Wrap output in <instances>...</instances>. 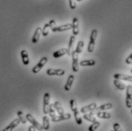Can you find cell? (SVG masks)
Instances as JSON below:
<instances>
[{
  "mask_svg": "<svg viewBox=\"0 0 132 131\" xmlns=\"http://www.w3.org/2000/svg\"><path fill=\"white\" fill-rule=\"evenodd\" d=\"M98 36V31L97 30H93L92 33L90 34V38H89V42L88 44V48L87 50L89 53H93L95 50V40Z\"/></svg>",
  "mask_w": 132,
  "mask_h": 131,
  "instance_id": "1",
  "label": "cell"
},
{
  "mask_svg": "<svg viewBox=\"0 0 132 131\" xmlns=\"http://www.w3.org/2000/svg\"><path fill=\"white\" fill-rule=\"evenodd\" d=\"M47 61H48L47 57H46V56H43V57L39 60V62L38 63V64H37L36 66H35L32 68V72H33L35 74H36V73H39V72L41 70V69H42L45 65H46V63H47Z\"/></svg>",
  "mask_w": 132,
  "mask_h": 131,
  "instance_id": "2",
  "label": "cell"
},
{
  "mask_svg": "<svg viewBox=\"0 0 132 131\" xmlns=\"http://www.w3.org/2000/svg\"><path fill=\"white\" fill-rule=\"evenodd\" d=\"M25 117H26L27 120H28V122H30V123L36 128V130H44L43 125H41L40 124H39L38 121H37V120H36L31 114L27 113L26 116H25Z\"/></svg>",
  "mask_w": 132,
  "mask_h": 131,
  "instance_id": "3",
  "label": "cell"
},
{
  "mask_svg": "<svg viewBox=\"0 0 132 131\" xmlns=\"http://www.w3.org/2000/svg\"><path fill=\"white\" fill-rule=\"evenodd\" d=\"M71 56L73 59V63H72V69L73 71L77 73L79 71V54L76 52L75 50H73L71 53Z\"/></svg>",
  "mask_w": 132,
  "mask_h": 131,
  "instance_id": "4",
  "label": "cell"
},
{
  "mask_svg": "<svg viewBox=\"0 0 132 131\" xmlns=\"http://www.w3.org/2000/svg\"><path fill=\"white\" fill-rule=\"evenodd\" d=\"M126 106L128 108H132V85L126 87Z\"/></svg>",
  "mask_w": 132,
  "mask_h": 131,
  "instance_id": "5",
  "label": "cell"
},
{
  "mask_svg": "<svg viewBox=\"0 0 132 131\" xmlns=\"http://www.w3.org/2000/svg\"><path fill=\"white\" fill-rule=\"evenodd\" d=\"M50 98L51 95L48 92H46L44 95V103H43V111L45 115L48 113V108L50 104Z\"/></svg>",
  "mask_w": 132,
  "mask_h": 131,
  "instance_id": "6",
  "label": "cell"
},
{
  "mask_svg": "<svg viewBox=\"0 0 132 131\" xmlns=\"http://www.w3.org/2000/svg\"><path fill=\"white\" fill-rule=\"evenodd\" d=\"M47 74L48 75H63L65 74V70L62 69H48Z\"/></svg>",
  "mask_w": 132,
  "mask_h": 131,
  "instance_id": "7",
  "label": "cell"
},
{
  "mask_svg": "<svg viewBox=\"0 0 132 131\" xmlns=\"http://www.w3.org/2000/svg\"><path fill=\"white\" fill-rule=\"evenodd\" d=\"M70 118H71V114L70 113H64L63 115L55 116L54 117H52L51 120H52V122H60L61 120H69Z\"/></svg>",
  "mask_w": 132,
  "mask_h": 131,
  "instance_id": "8",
  "label": "cell"
},
{
  "mask_svg": "<svg viewBox=\"0 0 132 131\" xmlns=\"http://www.w3.org/2000/svg\"><path fill=\"white\" fill-rule=\"evenodd\" d=\"M21 123V120L19 118H17V119H15L13 121L11 122V124L9 125H8L4 130H2L3 131H10V130H13L19 124Z\"/></svg>",
  "mask_w": 132,
  "mask_h": 131,
  "instance_id": "9",
  "label": "cell"
},
{
  "mask_svg": "<svg viewBox=\"0 0 132 131\" xmlns=\"http://www.w3.org/2000/svg\"><path fill=\"white\" fill-rule=\"evenodd\" d=\"M73 82H74V75H70L68 78H67V83L64 86V89L65 91L67 92H69L72 86H73Z\"/></svg>",
  "mask_w": 132,
  "mask_h": 131,
  "instance_id": "10",
  "label": "cell"
},
{
  "mask_svg": "<svg viewBox=\"0 0 132 131\" xmlns=\"http://www.w3.org/2000/svg\"><path fill=\"white\" fill-rule=\"evenodd\" d=\"M21 56L22 59V63L24 65H28L30 63V59H29V56L28 53L25 50H22L21 51Z\"/></svg>",
  "mask_w": 132,
  "mask_h": 131,
  "instance_id": "11",
  "label": "cell"
},
{
  "mask_svg": "<svg viewBox=\"0 0 132 131\" xmlns=\"http://www.w3.org/2000/svg\"><path fill=\"white\" fill-rule=\"evenodd\" d=\"M96 108H97V104L95 103H92V104H90L89 105H86V106L82 108L81 110H80V112L82 113H86L93 111Z\"/></svg>",
  "mask_w": 132,
  "mask_h": 131,
  "instance_id": "12",
  "label": "cell"
},
{
  "mask_svg": "<svg viewBox=\"0 0 132 131\" xmlns=\"http://www.w3.org/2000/svg\"><path fill=\"white\" fill-rule=\"evenodd\" d=\"M114 78L120 80H124V81H128L132 82V75H126V74H120V73H116L114 75Z\"/></svg>",
  "mask_w": 132,
  "mask_h": 131,
  "instance_id": "13",
  "label": "cell"
},
{
  "mask_svg": "<svg viewBox=\"0 0 132 131\" xmlns=\"http://www.w3.org/2000/svg\"><path fill=\"white\" fill-rule=\"evenodd\" d=\"M72 30H73V35H78L79 34V19L77 18H73V23H72Z\"/></svg>",
  "mask_w": 132,
  "mask_h": 131,
  "instance_id": "14",
  "label": "cell"
},
{
  "mask_svg": "<svg viewBox=\"0 0 132 131\" xmlns=\"http://www.w3.org/2000/svg\"><path fill=\"white\" fill-rule=\"evenodd\" d=\"M42 33V28L40 27H38L36 28L35 30V32L32 37V43H38L39 39H40V34Z\"/></svg>",
  "mask_w": 132,
  "mask_h": 131,
  "instance_id": "15",
  "label": "cell"
},
{
  "mask_svg": "<svg viewBox=\"0 0 132 131\" xmlns=\"http://www.w3.org/2000/svg\"><path fill=\"white\" fill-rule=\"evenodd\" d=\"M70 29H72V24H67L57 27L55 29V32H62L65 31H69Z\"/></svg>",
  "mask_w": 132,
  "mask_h": 131,
  "instance_id": "16",
  "label": "cell"
},
{
  "mask_svg": "<svg viewBox=\"0 0 132 131\" xmlns=\"http://www.w3.org/2000/svg\"><path fill=\"white\" fill-rule=\"evenodd\" d=\"M114 86H115L118 89H119V90H121V91H123V90L126 89V85H125V84L123 83L122 82H121L120 79L115 78V79L114 80Z\"/></svg>",
  "mask_w": 132,
  "mask_h": 131,
  "instance_id": "17",
  "label": "cell"
},
{
  "mask_svg": "<svg viewBox=\"0 0 132 131\" xmlns=\"http://www.w3.org/2000/svg\"><path fill=\"white\" fill-rule=\"evenodd\" d=\"M96 62L94 59H87V60H82L79 62V65L81 66H93L95 65Z\"/></svg>",
  "mask_w": 132,
  "mask_h": 131,
  "instance_id": "18",
  "label": "cell"
},
{
  "mask_svg": "<svg viewBox=\"0 0 132 131\" xmlns=\"http://www.w3.org/2000/svg\"><path fill=\"white\" fill-rule=\"evenodd\" d=\"M67 53H68V49L63 48V49H60L59 50H57L56 52H54V54H53V57L59 58V57H61V56H63L65 54H67Z\"/></svg>",
  "mask_w": 132,
  "mask_h": 131,
  "instance_id": "19",
  "label": "cell"
},
{
  "mask_svg": "<svg viewBox=\"0 0 132 131\" xmlns=\"http://www.w3.org/2000/svg\"><path fill=\"white\" fill-rule=\"evenodd\" d=\"M96 115L98 117L101 118V119H110L112 115L110 113L105 112V111H98L96 113Z\"/></svg>",
  "mask_w": 132,
  "mask_h": 131,
  "instance_id": "20",
  "label": "cell"
},
{
  "mask_svg": "<svg viewBox=\"0 0 132 131\" xmlns=\"http://www.w3.org/2000/svg\"><path fill=\"white\" fill-rule=\"evenodd\" d=\"M112 107H113V105H112L111 103H108V104H102V105H101V106L96 108L95 109V111H106V110H109V109L112 108Z\"/></svg>",
  "mask_w": 132,
  "mask_h": 131,
  "instance_id": "21",
  "label": "cell"
},
{
  "mask_svg": "<svg viewBox=\"0 0 132 131\" xmlns=\"http://www.w3.org/2000/svg\"><path fill=\"white\" fill-rule=\"evenodd\" d=\"M76 38L75 35H73L70 37V42H69V46H68V53L67 54L69 56H71V53L73 51V44L75 43Z\"/></svg>",
  "mask_w": 132,
  "mask_h": 131,
  "instance_id": "22",
  "label": "cell"
},
{
  "mask_svg": "<svg viewBox=\"0 0 132 131\" xmlns=\"http://www.w3.org/2000/svg\"><path fill=\"white\" fill-rule=\"evenodd\" d=\"M54 108H55L56 111L58 113L59 115H63V114L65 113L64 111H63V108H62V106H61V104H60V103L59 101H56L54 104Z\"/></svg>",
  "mask_w": 132,
  "mask_h": 131,
  "instance_id": "23",
  "label": "cell"
},
{
  "mask_svg": "<svg viewBox=\"0 0 132 131\" xmlns=\"http://www.w3.org/2000/svg\"><path fill=\"white\" fill-rule=\"evenodd\" d=\"M74 113V117H75L76 123L78 124V125H81L82 124V119L80 116V113L78 111V109L76 110L75 111H73Z\"/></svg>",
  "mask_w": 132,
  "mask_h": 131,
  "instance_id": "24",
  "label": "cell"
},
{
  "mask_svg": "<svg viewBox=\"0 0 132 131\" xmlns=\"http://www.w3.org/2000/svg\"><path fill=\"white\" fill-rule=\"evenodd\" d=\"M50 127V120L47 116H44L43 117V128L45 130H47Z\"/></svg>",
  "mask_w": 132,
  "mask_h": 131,
  "instance_id": "25",
  "label": "cell"
},
{
  "mask_svg": "<svg viewBox=\"0 0 132 131\" xmlns=\"http://www.w3.org/2000/svg\"><path fill=\"white\" fill-rule=\"evenodd\" d=\"M83 47H84V42H83L82 40H79V41L78 42V43H77V46H76V48L75 51L78 54H79L82 53Z\"/></svg>",
  "mask_w": 132,
  "mask_h": 131,
  "instance_id": "26",
  "label": "cell"
},
{
  "mask_svg": "<svg viewBox=\"0 0 132 131\" xmlns=\"http://www.w3.org/2000/svg\"><path fill=\"white\" fill-rule=\"evenodd\" d=\"M48 113L50 114L51 117H54L56 116V110L54 108V104H50L48 108Z\"/></svg>",
  "mask_w": 132,
  "mask_h": 131,
  "instance_id": "27",
  "label": "cell"
},
{
  "mask_svg": "<svg viewBox=\"0 0 132 131\" xmlns=\"http://www.w3.org/2000/svg\"><path fill=\"white\" fill-rule=\"evenodd\" d=\"M82 117H83L85 120H88V121H89V122H92V123L96 121L95 117H94V116L92 115V114H90V113H84Z\"/></svg>",
  "mask_w": 132,
  "mask_h": 131,
  "instance_id": "28",
  "label": "cell"
},
{
  "mask_svg": "<svg viewBox=\"0 0 132 131\" xmlns=\"http://www.w3.org/2000/svg\"><path fill=\"white\" fill-rule=\"evenodd\" d=\"M49 29H50V26H49V24H45L43 29H42V35L44 37H47L49 34Z\"/></svg>",
  "mask_w": 132,
  "mask_h": 131,
  "instance_id": "29",
  "label": "cell"
},
{
  "mask_svg": "<svg viewBox=\"0 0 132 131\" xmlns=\"http://www.w3.org/2000/svg\"><path fill=\"white\" fill-rule=\"evenodd\" d=\"M99 126H100V123L98 122V121H95L93 123V124L91 125V126H89V129H88V130L89 131H95L96 130L98 127H99Z\"/></svg>",
  "mask_w": 132,
  "mask_h": 131,
  "instance_id": "30",
  "label": "cell"
},
{
  "mask_svg": "<svg viewBox=\"0 0 132 131\" xmlns=\"http://www.w3.org/2000/svg\"><path fill=\"white\" fill-rule=\"evenodd\" d=\"M17 114H18V117H19V118L20 119V120H21V123H22L23 124H26V122H27V119H26V117H24L23 111H19L17 112Z\"/></svg>",
  "mask_w": 132,
  "mask_h": 131,
  "instance_id": "31",
  "label": "cell"
},
{
  "mask_svg": "<svg viewBox=\"0 0 132 131\" xmlns=\"http://www.w3.org/2000/svg\"><path fill=\"white\" fill-rule=\"evenodd\" d=\"M70 108L73 111H75L76 110H77V104H76V101L75 99H71L70 101Z\"/></svg>",
  "mask_w": 132,
  "mask_h": 131,
  "instance_id": "32",
  "label": "cell"
},
{
  "mask_svg": "<svg viewBox=\"0 0 132 131\" xmlns=\"http://www.w3.org/2000/svg\"><path fill=\"white\" fill-rule=\"evenodd\" d=\"M48 24H49V26H50V28L51 29V31L53 32H55V29H56V28L57 27V24H56V21L54 19H51Z\"/></svg>",
  "mask_w": 132,
  "mask_h": 131,
  "instance_id": "33",
  "label": "cell"
},
{
  "mask_svg": "<svg viewBox=\"0 0 132 131\" xmlns=\"http://www.w3.org/2000/svg\"><path fill=\"white\" fill-rule=\"evenodd\" d=\"M113 129L114 131H121L122 128L121 127L120 124L118 123H114L113 125Z\"/></svg>",
  "mask_w": 132,
  "mask_h": 131,
  "instance_id": "34",
  "label": "cell"
},
{
  "mask_svg": "<svg viewBox=\"0 0 132 131\" xmlns=\"http://www.w3.org/2000/svg\"><path fill=\"white\" fill-rule=\"evenodd\" d=\"M69 4H70V8L71 9H75L76 8V4L74 0H69Z\"/></svg>",
  "mask_w": 132,
  "mask_h": 131,
  "instance_id": "35",
  "label": "cell"
},
{
  "mask_svg": "<svg viewBox=\"0 0 132 131\" xmlns=\"http://www.w3.org/2000/svg\"><path fill=\"white\" fill-rule=\"evenodd\" d=\"M125 63L127 64H131L132 63V53L128 56V58L125 59Z\"/></svg>",
  "mask_w": 132,
  "mask_h": 131,
  "instance_id": "36",
  "label": "cell"
},
{
  "mask_svg": "<svg viewBox=\"0 0 132 131\" xmlns=\"http://www.w3.org/2000/svg\"><path fill=\"white\" fill-rule=\"evenodd\" d=\"M36 130V128L32 125V126H31V127H29V128H28V130L29 131H35Z\"/></svg>",
  "mask_w": 132,
  "mask_h": 131,
  "instance_id": "37",
  "label": "cell"
},
{
  "mask_svg": "<svg viewBox=\"0 0 132 131\" xmlns=\"http://www.w3.org/2000/svg\"><path fill=\"white\" fill-rule=\"evenodd\" d=\"M76 2H80V1H82V0H76Z\"/></svg>",
  "mask_w": 132,
  "mask_h": 131,
  "instance_id": "38",
  "label": "cell"
},
{
  "mask_svg": "<svg viewBox=\"0 0 132 131\" xmlns=\"http://www.w3.org/2000/svg\"><path fill=\"white\" fill-rule=\"evenodd\" d=\"M131 73H132V69H131Z\"/></svg>",
  "mask_w": 132,
  "mask_h": 131,
  "instance_id": "39",
  "label": "cell"
},
{
  "mask_svg": "<svg viewBox=\"0 0 132 131\" xmlns=\"http://www.w3.org/2000/svg\"><path fill=\"white\" fill-rule=\"evenodd\" d=\"M131 113H132V110H131Z\"/></svg>",
  "mask_w": 132,
  "mask_h": 131,
  "instance_id": "40",
  "label": "cell"
},
{
  "mask_svg": "<svg viewBox=\"0 0 132 131\" xmlns=\"http://www.w3.org/2000/svg\"><path fill=\"white\" fill-rule=\"evenodd\" d=\"M131 64H132V63H131Z\"/></svg>",
  "mask_w": 132,
  "mask_h": 131,
  "instance_id": "41",
  "label": "cell"
}]
</instances>
